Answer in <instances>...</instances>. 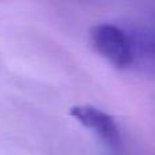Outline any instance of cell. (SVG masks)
<instances>
[{
  "instance_id": "1",
  "label": "cell",
  "mask_w": 155,
  "mask_h": 155,
  "mask_svg": "<svg viewBox=\"0 0 155 155\" xmlns=\"http://www.w3.org/2000/svg\"><path fill=\"white\" fill-rule=\"evenodd\" d=\"M93 49L113 67L125 70L131 65L128 30L113 23H98L88 33Z\"/></svg>"
},
{
  "instance_id": "2",
  "label": "cell",
  "mask_w": 155,
  "mask_h": 155,
  "mask_svg": "<svg viewBox=\"0 0 155 155\" xmlns=\"http://www.w3.org/2000/svg\"><path fill=\"white\" fill-rule=\"evenodd\" d=\"M70 116L84 128L93 131L105 144L116 148L120 146V129L114 118L93 105H75L70 107Z\"/></svg>"
},
{
  "instance_id": "3",
  "label": "cell",
  "mask_w": 155,
  "mask_h": 155,
  "mask_svg": "<svg viewBox=\"0 0 155 155\" xmlns=\"http://www.w3.org/2000/svg\"><path fill=\"white\" fill-rule=\"evenodd\" d=\"M131 65L142 72L155 75V30L132 29L128 30Z\"/></svg>"
}]
</instances>
